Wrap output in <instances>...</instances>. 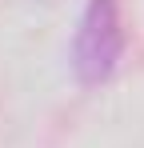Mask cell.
I'll list each match as a JSON object with an SVG mask.
<instances>
[{"label": "cell", "mask_w": 144, "mask_h": 148, "mask_svg": "<svg viewBox=\"0 0 144 148\" xmlns=\"http://www.w3.org/2000/svg\"><path fill=\"white\" fill-rule=\"evenodd\" d=\"M120 52H124V32H120V12L116 0H88L80 28H76V44H72V68L84 84H100L116 68Z\"/></svg>", "instance_id": "1"}]
</instances>
